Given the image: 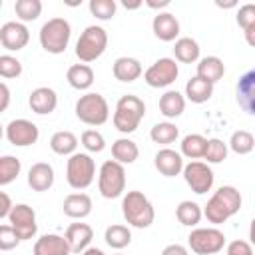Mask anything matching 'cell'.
Segmentation results:
<instances>
[{
	"label": "cell",
	"mask_w": 255,
	"mask_h": 255,
	"mask_svg": "<svg viewBox=\"0 0 255 255\" xmlns=\"http://www.w3.org/2000/svg\"><path fill=\"white\" fill-rule=\"evenodd\" d=\"M241 209V193L233 185H221L211 199L207 201L203 215L207 217L209 223H225L229 217H233Z\"/></svg>",
	"instance_id": "cell-1"
},
{
	"label": "cell",
	"mask_w": 255,
	"mask_h": 255,
	"mask_svg": "<svg viewBox=\"0 0 255 255\" xmlns=\"http://www.w3.org/2000/svg\"><path fill=\"white\" fill-rule=\"evenodd\" d=\"M145 116V104L141 98L137 96H122L116 104V112H114V126L118 131L122 133H131L137 129L139 122Z\"/></svg>",
	"instance_id": "cell-2"
},
{
	"label": "cell",
	"mask_w": 255,
	"mask_h": 255,
	"mask_svg": "<svg viewBox=\"0 0 255 255\" xmlns=\"http://www.w3.org/2000/svg\"><path fill=\"white\" fill-rule=\"evenodd\" d=\"M122 213L126 221L137 229H145L153 223L155 211L151 201L141 193V191H128L122 201Z\"/></svg>",
	"instance_id": "cell-3"
},
{
	"label": "cell",
	"mask_w": 255,
	"mask_h": 255,
	"mask_svg": "<svg viewBox=\"0 0 255 255\" xmlns=\"http://www.w3.org/2000/svg\"><path fill=\"white\" fill-rule=\"evenodd\" d=\"M70 36L72 28L66 18H50L40 28V44L50 54H62L68 48Z\"/></svg>",
	"instance_id": "cell-4"
},
{
	"label": "cell",
	"mask_w": 255,
	"mask_h": 255,
	"mask_svg": "<svg viewBox=\"0 0 255 255\" xmlns=\"http://www.w3.org/2000/svg\"><path fill=\"white\" fill-rule=\"evenodd\" d=\"M106 46L108 32L102 26H88L76 42V56L82 62H94L106 52Z\"/></svg>",
	"instance_id": "cell-5"
},
{
	"label": "cell",
	"mask_w": 255,
	"mask_h": 255,
	"mask_svg": "<svg viewBox=\"0 0 255 255\" xmlns=\"http://www.w3.org/2000/svg\"><path fill=\"white\" fill-rule=\"evenodd\" d=\"M76 116L80 122L88 124V126H102L108 122L110 116V108L108 102L102 94L90 92L84 94L78 102H76Z\"/></svg>",
	"instance_id": "cell-6"
},
{
	"label": "cell",
	"mask_w": 255,
	"mask_h": 255,
	"mask_svg": "<svg viewBox=\"0 0 255 255\" xmlns=\"http://www.w3.org/2000/svg\"><path fill=\"white\" fill-rule=\"evenodd\" d=\"M98 187H100V193L106 199L120 197L126 189V169H124V165L118 163L116 159L104 161L102 167H100V175H98Z\"/></svg>",
	"instance_id": "cell-7"
},
{
	"label": "cell",
	"mask_w": 255,
	"mask_h": 255,
	"mask_svg": "<svg viewBox=\"0 0 255 255\" xmlns=\"http://www.w3.org/2000/svg\"><path fill=\"white\" fill-rule=\"evenodd\" d=\"M96 175V163L88 153H74L66 165V179L74 189H86Z\"/></svg>",
	"instance_id": "cell-8"
},
{
	"label": "cell",
	"mask_w": 255,
	"mask_h": 255,
	"mask_svg": "<svg viewBox=\"0 0 255 255\" xmlns=\"http://www.w3.org/2000/svg\"><path fill=\"white\" fill-rule=\"evenodd\" d=\"M187 243H189L191 251L197 255H213L223 249L225 235H223V231H219L215 227H199L189 233Z\"/></svg>",
	"instance_id": "cell-9"
},
{
	"label": "cell",
	"mask_w": 255,
	"mask_h": 255,
	"mask_svg": "<svg viewBox=\"0 0 255 255\" xmlns=\"http://www.w3.org/2000/svg\"><path fill=\"white\" fill-rule=\"evenodd\" d=\"M177 74H179V68L173 58H159L145 70L143 80L151 88H165L177 80Z\"/></svg>",
	"instance_id": "cell-10"
},
{
	"label": "cell",
	"mask_w": 255,
	"mask_h": 255,
	"mask_svg": "<svg viewBox=\"0 0 255 255\" xmlns=\"http://www.w3.org/2000/svg\"><path fill=\"white\" fill-rule=\"evenodd\" d=\"M8 221L10 225L16 229L18 237L24 241V239H32L38 231V225H36V213L30 205L26 203H16L14 209L10 211L8 215Z\"/></svg>",
	"instance_id": "cell-11"
},
{
	"label": "cell",
	"mask_w": 255,
	"mask_h": 255,
	"mask_svg": "<svg viewBox=\"0 0 255 255\" xmlns=\"http://www.w3.org/2000/svg\"><path fill=\"white\" fill-rule=\"evenodd\" d=\"M185 183L191 187V191L203 195L213 187V171L203 161H191L183 167Z\"/></svg>",
	"instance_id": "cell-12"
},
{
	"label": "cell",
	"mask_w": 255,
	"mask_h": 255,
	"mask_svg": "<svg viewBox=\"0 0 255 255\" xmlns=\"http://www.w3.org/2000/svg\"><path fill=\"white\" fill-rule=\"evenodd\" d=\"M38 126L32 124L30 120H12L8 126H6V139L12 143V145H18V147H26V145H32L38 141Z\"/></svg>",
	"instance_id": "cell-13"
},
{
	"label": "cell",
	"mask_w": 255,
	"mask_h": 255,
	"mask_svg": "<svg viewBox=\"0 0 255 255\" xmlns=\"http://www.w3.org/2000/svg\"><path fill=\"white\" fill-rule=\"evenodd\" d=\"M30 40V32L22 22H6L0 28V44L6 50H22Z\"/></svg>",
	"instance_id": "cell-14"
},
{
	"label": "cell",
	"mask_w": 255,
	"mask_h": 255,
	"mask_svg": "<svg viewBox=\"0 0 255 255\" xmlns=\"http://www.w3.org/2000/svg\"><path fill=\"white\" fill-rule=\"evenodd\" d=\"M235 94H237L239 106H241L247 114L255 116V68L249 70V72H245V74L239 78L237 88H235Z\"/></svg>",
	"instance_id": "cell-15"
},
{
	"label": "cell",
	"mask_w": 255,
	"mask_h": 255,
	"mask_svg": "<svg viewBox=\"0 0 255 255\" xmlns=\"http://www.w3.org/2000/svg\"><path fill=\"white\" fill-rule=\"evenodd\" d=\"M153 163H155V169L161 173V175H165V177H175V175H179L181 171H183V159H181V153H177V151H173V149H169V147H165V149H159L157 153H155V159H153Z\"/></svg>",
	"instance_id": "cell-16"
},
{
	"label": "cell",
	"mask_w": 255,
	"mask_h": 255,
	"mask_svg": "<svg viewBox=\"0 0 255 255\" xmlns=\"http://www.w3.org/2000/svg\"><path fill=\"white\" fill-rule=\"evenodd\" d=\"M72 253H84L90 245V241L94 239V229L88 223H72L68 225L66 233H64Z\"/></svg>",
	"instance_id": "cell-17"
},
{
	"label": "cell",
	"mask_w": 255,
	"mask_h": 255,
	"mask_svg": "<svg viewBox=\"0 0 255 255\" xmlns=\"http://www.w3.org/2000/svg\"><path fill=\"white\" fill-rule=\"evenodd\" d=\"M28 104H30V108H32L34 114L46 116V114H52V112L56 110V106H58V96H56V92H54L52 88L42 86V88L32 90Z\"/></svg>",
	"instance_id": "cell-18"
},
{
	"label": "cell",
	"mask_w": 255,
	"mask_h": 255,
	"mask_svg": "<svg viewBox=\"0 0 255 255\" xmlns=\"http://www.w3.org/2000/svg\"><path fill=\"white\" fill-rule=\"evenodd\" d=\"M70 253H72V249H70L66 237L56 235V233L42 235L34 243V255H70Z\"/></svg>",
	"instance_id": "cell-19"
},
{
	"label": "cell",
	"mask_w": 255,
	"mask_h": 255,
	"mask_svg": "<svg viewBox=\"0 0 255 255\" xmlns=\"http://www.w3.org/2000/svg\"><path fill=\"white\" fill-rule=\"evenodd\" d=\"M151 28H153V34L155 38H159L161 42H171L177 38L179 34V22L173 14L169 12H159L153 22H151Z\"/></svg>",
	"instance_id": "cell-20"
},
{
	"label": "cell",
	"mask_w": 255,
	"mask_h": 255,
	"mask_svg": "<svg viewBox=\"0 0 255 255\" xmlns=\"http://www.w3.org/2000/svg\"><path fill=\"white\" fill-rule=\"evenodd\" d=\"M28 185L34 191H48L54 185V169L46 161H38L28 171Z\"/></svg>",
	"instance_id": "cell-21"
},
{
	"label": "cell",
	"mask_w": 255,
	"mask_h": 255,
	"mask_svg": "<svg viewBox=\"0 0 255 255\" xmlns=\"http://www.w3.org/2000/svg\"><path fill=\"white\" fill-rule=\"evenodd\" d=\"M64 213L72 219H84L92 213V199L88 193H70L64 199Z\"/></svg>",
	"instance_id": "cell-22"
},
{
	"label": "cell",
	"mask_w": 255,
	"mask_h": 255,
	"mask_svg": "<svg viewBox=\"0 0 255 255\" xmlns=\"http://www.w3.org/2000/svg\"><path fill=\"white\" fill-rule=\"evenodd\" d=\"M114 78L120 82H135L141 76V64L135 58L122 56L114 62Z\"/></svg>",
	"instance_id": "cell-23"
},
{
	"label": "cell",
	"mask_w": 255,
	"mask_h": 255,
	"mask_svg": "<svg viewBox=\"0 0 255 255\" xmlns=\"http://www.w3.org/2000/svg\"><path fill=\"white\" fill-rule=\"evenodd\" d=\"M223 74H225V66L217 56H207V58L199 60V64H197V76L209 84L219 82L223 78Z\"/></svg>",
	"instance_id": "cell-24"
},
{
	"label": "cell",
	"mask_w": 255,
	"mask_h": 255,
	"mask_svg": "<svg viewBox=\"0 0 255 255\" xmlns=\"http://www.w3.org/2000/svg\"><path fill=\"white\" fill-rule=\"evenodd\" d=\"M66 80L76 90H88L94 84V70L88 64H74L68 68Z\"/></svg>",
	"instance_id": "cell-25"
},
{
	"label": "cell",
	"mask_w": 255,
	"mask_h": 255,
	"mask_svg": "<svg viewBox=\"0 0 255 255\" xmlns=\"http://www.w3.org/2000/svg\"><path fill=\"white\" fill-rule=\"evenodd\" d=\"M185 96L193 102V104H203L213 96V84L201 80L199 76H193L187 84H185Z\"/></svg>",
	"instance_id": "cell-26"
},
{
	"label": "cell",
	"mask_w": 255,
	"mask_h": 255,
	"mask_svg": "<svg viewBox=\"0 0 255 255\" xmlns=\"http://www.w3.org/2000/svg\"><path fill=\"white\" fill-rule=\"evenodd\" d=\"M185 110V100L177 90H169L159 98V112L165 118H177Z\"/></svg>",
	"instance_id": "cell-27"
},
{
	"label": "cell",
	"mask_w": 255,
	"mask_h": 255,
	"mask_svg": "<svg viewBox=\"0 0 255 255\" xmlns=\"http://www.w3.org/2000/svg\"><path fill=\"white\" fill-rule=\"evenodd\" d=\"M112 155L122 165L124 163H133L137 159V155H139V149H137V143L135 141H131L128 137H120L112 145Z\"/></svg>",
	"instance_id": "cell-28"
},
{
	"label": "cell",
	"mask_w": 255,
	"mask_h": 255,
	"mask_svg": "<svg viewBox=\"0 0 255 255\" xmlns=\"http://www.w3.org/2000/svg\"><path fill=\"white\" fill-rule=\"evenodd\" d=\"M50 147L58 155H74V151L78 147V137L72 131H66V129L56 131L50 137Z\"/></svg>",
	"instance_id": "cell-29"
},
{
	"label": "cell",
	"mask_w": 255,
	"mask_h": 255,
	"mask_svg": "<svg viewBox=\"0 0 255 255\" xmlns=\"http://www.w3.org/2000/svg\"><path fill=\"white\" fill-rule=\"evenodd\" d=\"M173 54H175V60H179L183 64H191L199 58V44L193 38H179V40H175Z\"/></svg>",
	"instance_id": "cell-30"
},
{
	"label": "cell",
	"mask_w": 255,
	"mask_h": 255,
	"mask_svg": "<svg viewBox=\"0 0 255 255\" xmlns=\"http://www.w3.org/2000/svg\"><path fill=\"white\" fill-rule=\"evenodd\" d=\"M205 147H207V139L199 133H189L181 139V153L189 159H197L205 155Z\"/></svg>",
	"instance_id": "cell-31"
},
{
	"label": "cell",
	"mask_w": 255,
	"mask_h": 255,
	"mask_svg": "<svg viewBox=\"0 0 255 255\" xmlns=\"http://www.w3.org/2000/svg\"><path fill=\"white\" fill-rule=\"evenodd\" d=\"M201 215H203V211H201V207H199L195 201H181V203L177 205V209H175L177 221H179L181 225H187V227L197 225L199 219H201Z\"/></svg>",
	"instance_id": "cell-32"
},
{
	"label": "cell",
	"mask_w": 255,
	"mask_h": 255,
	"mask_svg": "<svg viewBox=\"0 0 255 255\" xmlns=\"http://www.w3.org/2000/svg\"><path fill=\"white\" fill-rule=\"evenodd\" d=\"M104 239H106V243H108L112 249H124V247H128L129 241H131V231H129L126 225L116 223V225H110V227L106 229Z\"/></svg>",
	"instance_id": "cell-33"
},
{
	"label": "cell",
	"mask_w": 255,
	"mask_h": 255,
	"mask_svg": "<svg viewBox=\"0 0 255 255\" xmlns=\"http://www.w3.org/2000/svg\"><path fill=\"white\" fill-rule=\"evenodd\" d=\"M177 135H179V129H177V126H175V124H171V122L155 124V126L151 128V131H149L151 141L161 143V145L175 141V139H177Z\"/></svg>",
	"instance_id": "cell-34"
},
{
	"label": "cell",
	"mask_w": 255,
	"mask_h": 255,
	"mask_svg": "<svg viewBox=\"0 0 255 255\" xmlns=\"http://www.w3.org/2000/svg\"><path fill=\"white\" fill-rule=\"evenodd\" d=\"M14 12L22 22H32L42 14V2L40 0H16Z\"/></svg>",
	"instance_id": "cell-35"
},
{
	"label": "cell",
	"mask_w": 255,
	"mask_h": 255,
	"mask_svg": "<svg viewBox=\"0 0 255 255\" xmlns=\"http://www.w3.org/2000/svg\"><path fill=\"white\" fill-rule=\"evenodd\" d=\"M22 165L20 159L14 155H2L0 157V185H8L10 181H14L20 173Z\"/></svg>",
	"instance_id": "cell-36"
},
{
	"label": "cell",
	"mask_w": 255,
	"mask_h": 255,
	"mask_svg": "<svg viewBox=\"0 0 255 255\" xmlns=\"http://www.w3.org/2000/svg\"><path fill=\"white\" fill-rule=\"evenodd\" d=\"M229 147H231L235 153L245 155V153L253 151V147H255V137H253V133H249V131H245V129H237V131H233V135H231V139H229Z\"/></svg>",
	"instance_id": "cell-37"
},
{
	"label": "cell",
	"mask_w": 255,
	"mask_h": 255,
	"mask_svg": "<svg viewBox=\"0 0 255 255\" xmlns=\"http://www.w3.org/2000/svg\"><path fill=\"white\" fill-rule=\"evenodd\" d=\"M225 157H227V143H223L217 137L207 139V147H205L203 159H207V163H221Z\"/></svg>",
	"instance_id": "cell-38"
},
{
	"label": "cell",
	"mask_w": 255,
	"mask_h": 255,
	"mask_svg": "<svg viewBox=\"0 0 255 255\" xmlns=\"http://www.w3.org/2000/svg\"><path fill=\"white\" fill-rule=\"evenodd\" d=\"M116 8L114 0H90V12L98 20H110L116 14Z\"/></svg>",
	"instance_id": "cell-39"
},
{
	"label": "cell",
	"mask_w": 255,
	"mask_h": 255,
	"mask_svg": "<svg viewBox=\"0 0 255 255\" xmlns=\"http://www.w3.org/2000/svg\"><path fill=\"white\" fill-rule=\"evenodd\" d=\"M22 74V64L20 60H16L10 54H2L0 56V76L10 80V78H18Z\"/></svg>",
	"instance_id": "cell-40"
},
{
	"label": "cell",
	"mask_w": 255,
	"mask_h": 255,
	"mask_svg": "<svg viewBox=\"0 0 255 255\" xmlns=\"http://www.w3.org/2000/svg\"><path fill=\"white\" fill-rule=\"evenodd\" d=\"M82 145L88 149V151H94V153H100L104 147H106V141H104V135L96 129H86L82 133Z\"/></svg>",
	"instance_id": "cell-41"
},
{
	"label": "cell",
	"mask_w": 255,
	"mask_h": 255,
	"mask_svg": "<svg viewBox=\"0 0 255 255\" xmlns=\"http://www.w3.org/2000/svg\"><path fill=\"white\" fill-rule=\"evenodd\" d=\"M22 239L18 237L16 229L12 225H0V249L2 251H10L14 249Z\"/></svg>",
	"instance_id": "cell-42"
},
{
	"label": "cell",
	"mask_w": 255,
	"mask_h": 255,
	"mask_svg": "<svg viewBox=\"0 0 255 255\" xmlns=\"http://www.w3.org/2000/svg\"><path fill=\"white\" fill-rule=\"evenodd\" d=\"M237 24L243 28V32L255 26V4H243L237 10Z\"/></svg>",
	"instance_id": "cell-43"
},
{
	"label": "cell",
	"mask_w": 255,
	"mask_h": 255,
	"mask_svg": "<svg viewBox=\"0 0 255 255\" xmlns=\"http://www.w3.org/2000/svg\"><path fill=\"white\" fill-rule=\"evenodd\" d=\"M227 255H253V249L247 241L237 239V241H231L227 245Z\"/></svg>",
	"instance_id": "cell-44"
},
{
	"label": "cell",
	"mask_w": 255,
	"mask_h": 255,
	"mask_svg": "<svg viewBox=\"0 0 255 255\" xmlns=\"http://www.w3.org/2000/svg\"><path fill=\"white\" fill-rule=\"evenodd\" d=\"M12 209H14V205H12V201H10V195H8L6 191H0V219L8 217Z\"/></svg>",
	"instance_id": "cell-45"
},
{
	"label": "cell",
	"mask_w": 255,
	"mask_h": 255,
	"mask_svg": "<svg viewBox=\"0 0 255 255\" xmlns=\"http://www.w3.org/2000/svg\"><path fill=\"white\" fill-rule=\"evenodd\" d=\"M161 255H189V253H187V249H185L183 245L171 243V245H167V247L161 251Z\"/></svg>",
	"instance_id": "cell-46"
},
{
	"label": "cell",
	"mask_w": 255,
	"mask_h": 255,
	"mask_svg": "<svg viewBox=\"0 0 255 255\" xmlns=\"http://www.w3.org/2000/svg\"><path fill=\"white\" fill-rule=\"evenodd\" d=\"M0 94H2V102H0V112H4L6 108H8V104H10V90H8V86L2 82L0 84Z\"/></svg>",
	"instance_id": "cell-47"
},
{
	"label": "cell",
	"mask_w": 255,
	"mask_h": 255,
	"mask_svg": "<svg viewBox=\"0 0 255 255\" xmlns=\"http://www.w3.org/2000/svg\"><path fill=\"white\" fill-rule=\"evenodd\" d=\"M245 40H247V44H249V46H253V48H255V26H251V28H247V30H245Z\"/></svg>",
	"instance_id": "cell-48"
},
{
	"label": "cell",
	"mask_w": 255,
	"mask_h": 255,
	"mask_svg": "<svg viewBox=\"0 0 255 255\" xmlns=\"http://www.w3.org/2000/svg\"><path fill=\"white\" fill-rule=\"evenodd\" d=\"M145 4L149 8H165V6H169V0H159V2L157 0H147Z\"/></svg>",
	"instance_id": "cell-49"
},
{
	"label": "cell",
	"mask_w": 255,
	"mask_h": 255,
	"mask_svg": "<svg viewBox=\"0 0 255 255\" xmlns=\"http://www.w3.org/2000/svg\"><path fill=\"white\" fill-rule=\"evenodd\" d=\"M82 255H106V253H104L102 249H98V247H88Z\"/></svg>",
	"instance_id": "cell-50"
},
{
	"label": "cell",
	"mask_w": 255,
	"mask_h": 255,
	"mask_svg": "<svg viewBox=\"0 0 255 255\" xmlns=\"http://www.w3.org/2000/svg\"><path fill=\"white\" fill-rule=\"evenodd\" d=\"M249 239H251V243L255 245V217H253V221H251V227H249Z\"/></svg>",
	"instance_id": "cell-51"
},
{
	"label": "cell",
	"mask_w": 255,
	"mask_h": 255,
	"mask_svg": "<svg viewBox=\"0 0 255 255\" xmlns=\"http://www.w3.org/2000/svg\"><path fill=\"white\" fill-rule=\"evenodd\" d=\"M124 6H126L128 10H135V8H139V6H141V2H128V0H126V2H124Z\"/></svg>",
	"instance_id": "cell-52"
},
{
	"label": "cell",
	"mask_w": 255,
	"mask_h": 255,
	"mask_svg": "<svg viewBox=\"0 0 255 255\" xmlns=\"http://www.w3.org/2000/svg\"><path fill=\"white\" fill-rule=\"evenodd\" d=\"M215 4H217L219 8H233V6H235V2H233V0H231V2H219V0H217Z\"/></svg>",
	"instance_id": "cell-53"
}]
</instances>
